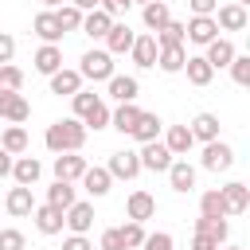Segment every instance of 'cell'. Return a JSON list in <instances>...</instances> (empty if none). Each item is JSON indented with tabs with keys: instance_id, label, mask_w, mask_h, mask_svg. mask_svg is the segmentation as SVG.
I'll use <instances>...</instances> for the list:
<instances>
[{
	"instance_id": "50",
	"label": "cell",
	"mask_w": 250,
	"mask_h": 250,
	"mask_svg": "<svg viewBox=\"0 0 250 250\" xmlns=\"http://www.w3.org/2000/svg\"><path fill=\"white\" fill-rule=\"evenodd\" d=\"M62 250H94V242L86 234H70V238H62Z\"/></svg>"
},
{
	"instance_id": "38",
	"label": "cell",
	"mask_w": 250,
	"mask_h": 250,
	"mask_svg": "<svg viewBox=\"0 0 250 250\" xmlns=\"http://www.w3.org/2000/svg\"><path fill=\"white\" fill-rule=\"evenodd\" d=\"M55 20H59L62 35H66V31H78V27H82V12H78L74 4H62V8H55Z\"/></svg>"
},
{
	"instance_id": "51",
	"label": "cell",
	"mask_w": 250,
	"mask_h": 250,
	"mask_svg": "<svg viewBox=\"0 0 250 250\" xmlns=\"http://www.w3.org/2000/svg\"><path fill=\"white\" fill-rule=\"evenodd\" d=\"M191 250H219V242L207 238V234H195V238H191Z\"/></svg>"
},
{
	"instance_id": "18",
	"label": "cell",
	"mask_w": 250,
	"mask_h": 250,
	"mask_svg": "<svg viewBox=\"0 0 250 250\" xmlns=\"http://www.w3.org/2000/svg\"><path fill=\"white\" fill-rule=\"evenodd\" d=\"M31 62H35V70H39V74H47V78H51L55 70H62V47H59V43H43V47L35 51V59H31Z\"/></svg>"
},
{
	"instance_id": "48",
	"label": "cell",
	"mask_w": 250,
	"mask_h": 250,
	"mask_svg": "<svg viewBox=\"0 0 250 250\" xmlns=\"http://www.w3.org/2000/svg\"><path fill=\"white\" fill-rule=\"evenodd\" d=\"M12 59H16V39H12L8 31H0V66L12 62Z\"/></svg>"
},
{
	"instance_id": "5",
	"label": "cell",
	"mask_w": 250,
	"mask_h": 250,
	"mask_svg": "<svg viewBox=\"0 0 250 250\" xmlns=\"http://www.w3.org/2000/svg\"><path fill=\"white\" fill-rule=\"evenodd\" d=\"M105 172H109L113 180H137V176H141V156H137L133 148H121V152L109 156Z\"/></svg>"
},
{
	"instance_id": "23",
	"label": "cell",
	"mask_w": 250,
	"mask_h": 250,
	"mask_svg": "<svg viewBox=\"0 0 250 250\" xmlns=\"http://www.w3.org/2000/svg\"><path fill=\"white\" fill-rule=\"evenodd\" d=\"M137 94H141V82L133 78V74H113L109 78V98L121 105V102H137Z\"/></svg>"
},
{
	"instance_id": "55",
	"label": "cell",
	"mask_w": 250,
	"mask_h": 250,
	"mask_svg": "<svg viewBox=\"0 0 250 250\" xmlns=\"http://www.w3.org/2000/svg\"><path fill=\"white\" fill-rule=\"evenodd\" d=\"M230 4H238V8H246V4H250V0H230Z\"/></svg>"
},
{
	"instance_id": "54",
	"label": "cell",
	"mask_w": 250,
	"mask_h": 250,
	"mask_svg": "<svg viewBox=\"0 0 250 250\" xmlns=\"http://www.w3.org/2000/svg\"><path fill=\"white\" fill-rule=\"evenodd\" d=\"M62 4H66V0H43V8H47V12H55V8H62Z\"/></svg>"
},
{
	"instance_id": "12",
	"label": "cell",
	"mask_w": 250,
	"mask_h": 250,
	"mask_svg": "<svg viewBox=\"0 0 250 250\" xmlns=\"http://www.w3.org/2000/svg\"><path fill=\"white\" fill-rule=\"evenodd\" d=\"M86 168H90V164H86V156H78V152H62V156H55V180L74 184V180H82Z\"/></svg>"
},
{
	"instance_id": "35",
	"label": "cell",
	"mask_w": 250,
	"mask_h": 250,
	"mask_svg": "<svg viewBox=\"0 0 250 250\" xmlns=\"http://www.w3.org/2000/svg\"><path fill=\"white\" fill-rule=\"evenodd\" d=\"M47 203H51V207H59V211H66V207L74 203V184H66V180H55V184L47 188Z\"/></svg>"
},
{
	"instance_id": "47",
	"label": "cell",
	"mask_w": 250,
	"mask_h": 250,
	"mask_svg": "<svg viewBox=\"0 0 250 250\" xmlns=\"http://www.w3.org/2000/svg\"><path fill=\"white\" fill-rule=\"evenodd\" d=\"M98 8H102L109 20H117V16H125V12H129V0H102Z\"/></svg>"
},
{
	"instance_id": "56",
	"label": "cell",
	"mask_w": 250,
	"mask_h": 250,
	"mask_svg": "<svg viewBox=\"0 0 250 250\" xmlns=\"http://www.w3.org/2000/svg\"><path fill=\"white\" fill-rule=\"evenodd\" d=\"M129 4H141V8H145V4H148V0H129Z\"/></svg>"
},
{
	"instance_id": "45",
	"label": "cell",
	"mask_w": 250,
	"mask_h": 250,
	"mask_svg": "<svg viewBox=\"0 0 250 250\" xmlns=\"http://www.w3.org/2000/svg\"><path fill=\"white\" fill-rule=\"evenodd\" d=\"M141 250H176V242H172V234H168V230H156V234H145Z\"/></svg>"
},
{
	"instance_id": "17",
	"label": "cell",
	"mask_w": 250,
	"mask_h": 250,
	"mask_svg": "<svg viewBox=\"0 0 250 250\" xmlns=\"http://www.w3.org/2000/svg\"><path fill=\"white\" fill-rule=\"evenodd\" d=\"M156 51H160V47H156V39H152L148 31H145V35H137V39H133V47H129V55H133V62H137L141 70L156 66Z\"/></svg>"
},
{
	"instance_id": "33",
	"label": "cell",
	"mask_w": 250,
	"mask_h": 250,
	"mask_svg": "<svg viewBox=\"0 0 250 250\" xmlns=\"http://www.w3.org/2000/svg\"><path fill=\"white\" fill-rule=\"evenodd\" d=\"M137 117H141V109H137V102H121L113 113H109V125L117 129V133H133V125H137Z\"/></svg>"
},
{
	"instance_id": "52",
	"label": "cell",
	"mask_w": 250,
	"mask_h": 250,
	"mask_svg": "<svg viewBox=\"0 0 250 250\" xmlns=\"http://www.w3.org/2000/svg\"><path fill=\"white\" fill-rule=\"evenodd\" d=\"M66 4H74V8H78V12H94V8H98V4H102V0H66Z\"/></svg>"
},
{
	"instance_id": "44",
	"label": "cell",
	"mask_w": 250,
	"mask_h": 250,
	"mask_svg": "<svg viewBox=\"0 0 250 250\" xmlns=\"http://www.w3.org/2000/svg\"><path fill=\"white\" fill-rule=\"evenodd\" d=\"M23 246H27L23 230H16V227H0V250H23Z\"/></svg>"
},
{
	"instance_id": "37",
	"label": "cell",
	"mask_w": 250,
	"mask_h": 250,
	"mask_svg": "<svg viewBox=\"0 0 250 250\" xmlns=\"http://www.w3.org/2000/svg\"><path fill=\"white\" fill-rule=\"evenodd\" d=\"M152 39H156V47H184V23L180 20H168Z\"/></svg>"
},
{
	"instance_id": "31",
	"label": "cell",
	"mask_w": 250,
	"mask_h": 250,
	"mask_svg": "<svg viewBox=\"0 0 250 250\" xmlns=\"http://www.w3.org/2000/svg\"><path fill=\"white\" fill-rule=\"evenodd\" d=\"M109 23H113V20H109L102 8H94V12H82V27H78V31H86L90 39H105Z\"/></svg>"
},
{
	"instance_id": "14",
	"label": "cell",
	"mask_w": 250,
	"mask_h": 250,
	"mask_svg": "<svg viewBox=\"0 0 250 250\" xmlns=\"http://www.w3.org/2000/svg\"><path fill=\"white\" fill-rule=\"evenodd\" d=\"M31 219H35V230H39V234H62V211H59V207L35 203Z\"/></svg>"
},
{
	"instance_id": "46",
	"label": "cell",
	"mask_w": 250,
	"mask_h": 250,
	"mask_svg": "<svg viewBox=\"0 0 250 250\" xmlns=\"http://www.w3.org/2000/svg\"><path fill=\"white\" fill-rule=\"evenodd\" d=\"M98 250H125V242H121V234H117V227H109V230H102V242H98Z\"/></svg>"
},
{
	"instance_id": "53",
	"label": "cell",
	"mask_w": 250,
	"mask_h": 250,
	"mask_svg": "<svg viewBox=\"0 0 250 250\" xmlns=\"http://www.w3.org/2000/svg\"><path fill=\"white\" fill-rule=\"evenodd\" d=\"M0 176H12V156L0 148Z\"/></svg>"
},
{
	"instance_id": "41",
	"label": "cell",
	"mask_w": 250,
	"mask_h": 250,
	"mask_svg": "<svg viewBox=\"0 0 250 250\" xmlns=\"http://www.w3.org/2000/svg\"><path fill=\"white\" fill-rule=\"evenodd\" d=\"M70 102H74V117L82 121V117H86V113H90V109H94V105L102 102V94H94V90H78V94H74Z\"/></svg>"
},
{
	"instance_id": "42",
	"label": "cell",
	"mask_w": 250,
	"mask_h": 250,
	"mask_svg": "<svg viewBox=\"0 0 250 250\" xmlns=\"http://www.w3.org/2000/svg\"><path fill=\"white\" fill-rule=\"evenodd\" d=\"M82 125H86V133H90V129H94V133H98V129H105V125H109V105H105V102H98V105L82 117Z\"/></svg>"
},
{
	"instance_id": "3",
	"label": "cell",
	"mask_w": 250,
	"mask_h": 250,
	"mask_svg": "<svg viewBox=\"0 0 250 250\" xmlns=\"http://www.w3.org/2000/svg\"><path fill=\"white\" fill-rule=\"evenodd\" d=\"M62 227H66L70 234H90V227H94V203H86V199L78 203V199H74V203L62 211Z\"/></svg>"
},
{
	"instance_id": "36",
	"label": "cell",
	"mask_w": 250,
	"mask_h": 250,
	"mask_svg": "<svg viewBox=\"0 0 250 250\" xmlns=\"http://www.w3.org/2000/svg\"><path fill=\"white\" fill-rule=\"evenodd\" d=\"M199 215H203V219H227V207H223L219 188H211V191L199 195Z\"/></svg>"
},
{
	"instance_id": "34",
	"label": "cell",
	"mask_w": 250,
	"mask_h": 250,
	"mask_svg": "<svg viewBox=\"0 0 250 250\" xmlns=\"http://www.w3.org/2000/svg\"><path fill=\"white\" fill-rule=\"evenodd\" d=\"M195 234H207V238H215V242L223 246L227 234H230V223H227V219H203V215H199V219H195Z\"/></svg>"
},
{
	"instance_id": "13",
	"label": "cell",
	"mask_w": 250,
	"mask_h": 250,
	"mask_svg": "<svg viewBox=\"0 0 250 250\" xmlns=\"http://www.w3.org/2000/svg\"><path fill=\"white\" fill-rule=\"evenodd\" d=\"M4 211L8 215H16V219H27L31 211H35V195H31V188H12L8 195H4Z\"/></svg>"
},
{
	"instance_id": "16",
	"label": "cell",
	"mask_w": 250,
	"mask_h": 250,
	"mask_svg": "<svg viewBox=\"0 0 250 250\" xmlns=\"http://www.w3.org/2000/svg\"><path fill=\"white\" fill-rule=\"evenodd\" d=\"M234 55H238V51H234V43H230V39H223V35H219V39H211V43H207V51H203V59H207V66H211V70L230 66V59H234Z\"/></svg>"
},
{
	"instance_id": "10",
	"label": "cell",
	"mask_w": 250,
	"mask_h": 250,
	"mask_svg": "<svg viewBox=\"0 0 250 250\" xmlns=\"http://www.w3.org/2000/svg\"><path fill=\"white\" fill-rule=\"evenodd\" d=\"M152 215H156V199L137 188V191L125 199V219H129V223H145V219H152Z\"/></svg>"
},
{
	"instance_id": "58",
	"label": "cell",
	"mask_w": 250,
	"mask_h": 250,
	"mask_svg": "<svg viewBox=\"0 0 250 250\" xmlns=\"http://www.w3.org/2000/svg\"><path fill=\"white\" fill-rule=\"evenodd\" d=\"M164 4H168V0H164Z\"/></svg>"
},
{
	"instance_id": "57",
	"label": "cell",
	"mask_w": 250,
	"mask_h": 250,
	"mask_svg": "<svg viewBox=\"0 0 250 250\" xmlns=\"http://www.w3.org/2000/svg\"><path fill=\"white\" fill-rule=\"evenodd\" d=\"M219 250H242V246H219Z\"/></svg>"
},
{
	"instance_id": "24",
	"label": "cell",
	"mask_w": 250,
	"mask_h": 250,
	"mask_svg": "<svg viewBox=\"0 0 250 250\" xmlns=\"http://www.w3.org/2000/svg\"><path fill=\"white\" fill-rule=\"evenodd\" d=\"M191 133H188V125H168L164 129V148L172 152V156H188L191 152Z\"/></svg>"
},
{
	"instance_id": "30",
	"label": "cell",
	"mask_w": 250,
	"mask_h": 250,
	"mask_svg": "<svg viewBox=\"0 0 250 250\" xmlns=\"http://www.w3.org/2000/svg\"><path fill=\"white\" fill-rule=\"evenodd\" d=\"M141 16H145V27H148V35H156V31H160V27L172 20V12H168V4H164V0H148Z\"/></svg>"
},
{
	"instance_id": "40",
	"label": "cell",
	"mask_w": 250,
	"mask_h": 250,
	"mask_svg": "<svg viewBox=\"0 0 250 250\" xmlns=\"http://www.w3.org/2000/svg\"><path fill=\"white\" fill-rule=\"evenodd\" d=\"M0 90H12V94L23 90V70H20L16 62H4V66H0Z\"/></svg>"
},
{
	"instance_id": "28",
	"label": "cell",
	"mask_w": 250,
	"mask_h": 250,
	"mask_svg": "<svg viewBox=\"0 0 250 250\" xmlns=\"http://www.w3.org/2000/svg\"><path fill=\"white\" fill-rule=\"evenodd\" d=\"M184 74H188V82H191V86H211V78H215V70L207 66V59H203V55H188Z\"/></svg>"
},
{
	"instance_id": "32",
	"label": "cell",
	"mask_w": 250,
	"mask_h": 250,
	"mask_svg": "<svg viewBox=\"0 0 250 250\" xmlns=\"http://www.w3.org/2000/svg\"><path fill=\"white\" fill-rule=\"evenodd\" d=\"M184 62H188V51H184V47H160V51H156V66H160L164 74H180Z\"/></svg>"
},
{
	"instance_id": "19",
	"label": "cell",
	"mask_w": 250,
	"mask_h": 250,
	"mask_svg": "<svg viewBox=\"0 0 250 250\" xmlns=\"http://www.w3.org/2000/svg\"><path fill=\"white\" fill-rule=\"evenodd\" d=\"M160 133H164V121L156 117V113H145L141 109V117H137V125H133V141H141V145H148V141H160Z\"/></svg>"
},
{
	"instance_id": "20",
	"label": "cell",
	"mask_w": 250,
	"mask_h": 250,
	"mask_svg": "<svg viewBox=\"0 0 250 250\" xmlns=\"http://www.w3.org/2000/svg\"><path fill=\"white\" fill-rule=\"evenodd\" d=\"M188 133H191V141H203V145L219 141V117L215 113H195L191 125H188Z\"/></svg>"
},
{
	"instance_id": "39",
	"label": "cell",
	"mask_w": 250,
	"mask_h": 250,
	"mask_svg": "<svg viewBox=\"0 0 250 250\" xmlns=\"http://www.w3.org/2000/svg\"><path fill=\"white\" fill-rule=\"evenodd\" d=\"M117 234H121V242H125V250H141V242H145V223H125V227H117Z\"/></svg>"
},
{
	"instance_id": "15",
	"label": "cell",
	"mask_w": 250,
	"mask_h": 250,
	"mask_svg": "<svg viewBox=\"0 0 250 250\" xmlns=\"http://www.w3.org/2000/svg\"><path fill=\"white\" fill-rule=\"evenodd\" d=\"M246 23H250L246 8H238V4H219V8H215V27H223V31H242Z\"/></svg>"
},
{
	"instance_id": "21",
	"label": "cell",
	"mask_w": 250,
	"mask_h": 250,
	"mask_svg": "<svg viewBox=\"0 0 250 250\" xmlns=\"http://www.w3.org/2000/svg\"><path fill=\"white\" fill-rule=\"evenodd\" d=\"M39 176H43V164H39L35 156H16V160H12V180H16L20 188H31Z\"/></svg>"
},
{
	"instance_id": "49",
	"label": "cell",
	"mask_w": 250,
	"mask_h": 250,
	"mask_svg": "<svg viewBox=\"0 0 250 250\" xmlns=\"http://www.w3.org/2000/svg\"><path fill=\"white\" fill-rule=\"evenodd\" d=\"M188 8H191V16H215L219 0H188Z\"/></svg>"
},
{
	"instance_id": "25",
	"label": "cell",
	"mask_w": 250,
	"mask_h": 250,
	"mask_svg": "<svg viewBox=\"0 0 250 250\" xmlns=\"http://www.w3.org/2000/svg\"><path fill=\"white\" fill-rule=\"evenodd\" d=\"M78 90H82V74H78V70H66V66H62V70L51 74V94H59V98H62V94L74 98Z\"/></svg>"
},
{
	"instance_id": "8",
	"label": "cell",
	"mask_w": 250,
	"mask_h": 250,
	"mask_svg": "<svg viewBox=\"0 0 250 250\" xmlns=\"http://www.w3.org/2000/svg\"><path fill=\"white\" fill-rule=\"evenodd\" d=\"M0 117H8L12 125H23L31 117V105L23 94H12V90H0Z\"/></svg>"
},
{
	"instance_id": "27",
	"label": "cell",
	"mask_w": 250,
	"mask_h": 250,
	"mask_svg": "<svg viewBox=\"0 0 250 250\" xmlns=\"http://www.w3.org/2000/svg\"><path fill=\"white\" fill-rule=\"evenodd\" d=\"M31 27H35V35L43 39V43H59L62 39V27H59V20H55V12H39L35 20H31Z\"/></svg>"
},
{
	"instance_id": "11",
	"label": "cell",
	"mask_w": 250,
	"mask_h": 250,
	"mask_svg": "<svg viewBox=\"0 0 250 250\" xmlns=\"http://www.w3.org/2000/svg\"><path fill=\"white\" fill-rule=\"evenodd\" d=\"M133 39H137V31L129 27V23H109V31H105V51L109 55H129V47H133Z\"/></svg>"
},
{
	"instance_id": "22",
	"label": "cell",
	"mask_w": 250,
	"mask_h": 250,
	"mask_svg": "<svg viewBox=\"0 0 250 250\" xmlns=\"http://www.w3.org/2000/svg\"><path fill=\"white\" fill-rule=\"evenodd\" d=\"M168 184H172V191L188 195V191L195 188V168H191L188 160H172V164H168Z\"/></svg>"
},
{
	"instance_id": "29",
	"label": "cell",
	"mask_w": 250,
	"mask_h": 250,
	"mask_svg": "<svg viewBox=\"0 0 250 250\" xmlns=\"http://www.w3.org/2000/svg\"><path fill=\"white\" fill-rule=\"evenodd\" d=\"M0 148H4L8 156H23V152H27V129H23V125H8V129L0 133Z\"/></svg>"
},
{
	"instance_id": "7",
	"label": "cell",
	"mask_w": 250,
	"mask_h": 250,
	"mask_svg": "<svg viewBox=\"0 0 250 250\" xmlns=\"http://www.w3.org/2000/svg\"><path fill=\"white\" fill-rule=\"evenodd\" d=\"M199 164H203L207 172H227V168L234 164V148H230V145H223V141H211V145H203Z\"/></svg>"
},
{
	"instance_id": "26",
	"label": "cell",
	"mask_w": 250,
	"mask_h": 250,
	"mask_svg": "<svg viewBox=\"0 0 250 250\" xmlns=\"http://www.w3.org/2000/svg\"><path fill=\"white\" fill-rule=\"evenodd\" d=\"M82 188H86L94 199H102V195H109V188H113V176H109L105 168H86V172H82Z\"/></svg>"
},
{
	"instance_id": "6",
	"label": "cell",
	"mask_w": 250,
	"mask_h": 250,
	"mask_svg": "<svg viewBox=\"0 0 250 250\" xmlns=\"http://www.w3.org/2000/svg\"><path fill=\"white\" fill-rule=\"evenodd\" d=\"M141 172H168V164H172V152L164 148V141H148V145H141Z\"/></svg>"
},
{
	"instance_id": "2",
	"label": "cell",
	"mask_w": 250,
	"mask_h": 250,
	"mask_svg": "<svg viewBox=\"0 0 250 250\" xmlns=\"http://www.w3.org/2000/svg\"><path fill=\"white\" fill-rule=\"evenodd\" d=\"M78 74L90 78V82H109V78H113V55H109V51H86Z\"/></svg>"
},
{
	"instance_id": "1",
	"label": "cell",
	"mask_w": 250,
	"mask_h": 250,
	"mask_svg": "<svg viewBox=\"0 0 250 250\" xmlns=\"http://www.w3.org/2000/svg\"><path fill=\"white\" fill-rule=\"evenodd\" d=\"M43 145H47L55 156H62V152H78V148L86 145V125H82L78 117H59V121L47 125Z\"/></svg>"
},
{
	"instance_id": "4",
	"label": "cell",
	"mask_w": 250,
	"mask_h": 250,
	"mask_svg": "<svg viewBox=\"0 0 250 250\" xmlns=\"http://www.w3.org/2000/svg\"><path fill=\"white\" fill-rule=\"evenodd\" d=\"M184 39L195 43V47H207L211 39H219V27H215V16H191L184 23Z\"/></svg>"
},
{
	"instance_id": "9",
	"label": "cell",
	"mask_w": 250,
	"mask_h": 250,
	"mask_svg": "<svg viewBox=\"0 0 250 250\" xmlns=\"http://www.w3.org/2000/svg\"><path fill=\"white\" fill-rule=\"evenodd\" d=\"M219 195H223V207H227V215H242V211L250 207V188H246L242 180H230L227 188H219Z\"/></svg>"
},
{
	"instance_id": "43",
	"label": "cell",
	"mask_w": 250,
	"mask_h": 250,
	"mask_svg": "<svg viewBox=\"0 0 250 250\" xmlns=\"http://www.w3.org/2000/svg\"><path fill=\"white\" fill-rule=\"evenodd\" d=\"M230 78L238 86H250V55H234L230 59Z\"/></svg>"
}]
</instances>
